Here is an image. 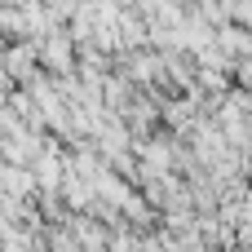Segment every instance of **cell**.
I'll return each instance as SVG.
<instances>
[{"label":"cell","mask_w":252,"mask_h":252,"mask_svg":"<svg viewBox=\"0 0 252 252\" xmlns=\"http://www.w3.org/2000/svg\"><path fill=\"white\" fill-rule=\"evenodd\" d=\"M0 35H4V40L27 35V13H22V4H0Z\"/></svg>","instance_id":"1"},{"label":"cell","mask_w":252,"mask_h":252,"mask_svg":"<svg viewBox=\"0 0 252 252\" xmlns=\"http://www.w3.org/2000/svg\"><path fill=\"white\" fill-rule=\"evenodd\" d=\"M0 4H4V0H0Z\"/></svg>","instance_id":"2"}]
</instances>
